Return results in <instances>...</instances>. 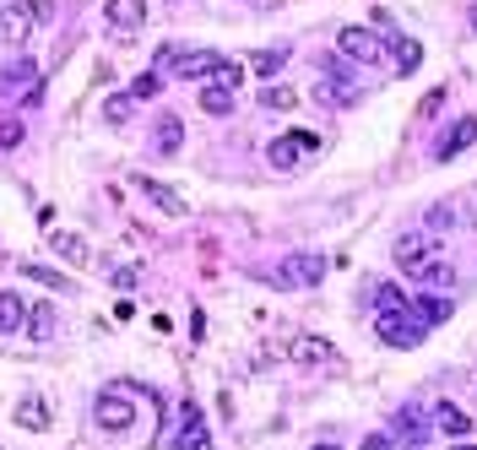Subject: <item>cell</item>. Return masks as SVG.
<instances>
[{"instance_id": "obj_1", "label": "cell", "mask_w": 477, "mask_h": 450, "mask_svg": "<svg viewBox=\"0 0 477 450\" xmlns=\"http://www.w3.org/2000/svg\"><path fill=\"white\" fill-rule=\"evenodd\" d=\"M396 266L407 272V277H418V282H434V288H450L456 282V266L450 261H440V255L429 250V239H396Z\"/></svg>"}, {"instance_id": "obj_2", "label": "cell", "mask_w": 477, "mask_h": 450, "mask_svg": "<svg viewBox=\"0 0 477 450\" xmlns=\"http://www.w3.org/2000/svg\"><path fill=\"white\" fill-rule=\"evenodd\" d=\"M374 337H380L385 348H418V342L429 337V326H424V320L401 304V309H385V315H374Z\"/></svg>"}, {"instance_id": "obj_3", "label": "cell", "mask_w": 477, "mask_h": 450, "mask_svg": "<svg viewBox=\"0 0 477 450\" xmlns=\"http://www.w3.org/2000/svg\"><path fill=\"white\" fill-rule=\"evenodd\" d=\"M93 418H98V429H103V434H130L136 407H130V397H125V391H103V397L93 402Z\"/></svg>"}, {"instance_id": "obj_4", "label": "cell", "mask_w": 477, "mask_h": 450, "mask_svg": "<svg viewBox=\"0 0 477 450\" xmlns=\"http://www.w3.org/2000/svg\"><path fill=\"white\" fill-rule=\"evenodd\" d=\"M336 44H342V54L358 60V66H380V60H385V44L369 28H342V33H336Z\"/></svg>"}, {"instance_id": "obj_5", "label": "cell", "mask_w": 477, "mask_h": 450, "mask_svg": "<svg viewBox=\"0 0 477 450\" xmlns=\"http://www.w3.org/2000/svg\"><path fill=\"white\" fill-rule=\"evenodd\" d=\"M315 147H320V136H315V131H299V136L271 142V147H266V158H271V168H277V174H288V168H293L304 152H315Z\"/></svg>"}, {"instance_id": "obj_6", "label": "cell", "mask_w": 477, "mask_h": 450, "mask_svg": "<svg viewBox=\"0 0 477 450\" xmlns=\"http://www.w3.org/2000/svg\"><path fill=\"white\" fill-rule=\"evenodd\" d=\"M320 277H325V261H320V255H293L283 272H271V282H299V288H315Z\"/></svg>"}, {"instance_id": "obj_7", "label": "cell", "mask_w": 477, "mask_h": 450, "mask_svg": "<svg viewBox=\"0 0 477 450\" xmlns=\"http://www.w3.org/2000/svg\"><path fill=\"white\" fill-rule=\"evenodd\" d=\"M136 190H142V196L158 207V212H169V217H185L190 207H185V196H179V190H169V184H158L152 174H142V179H136Z\"/></svg>"}, {"instance_id": "obj_8", "label": "cell", "mask_w": 477, "mask_h": 450, "mask_svg": "<svg viewBox=\"0 0 477 450\" xmlns=\"http://www.w3.org/2000/svg\"><path fill=\"white\" fill-rule=\"evenodd\" d=\"M33 22H38V6H6V12H0V38H6V44H28Z\"/></svg>"}, {"instance_id": "obj_9", "label": "cell", "mask_w": 477, "mask_h": 450, "mask_svg": "<svg viewBox=\"0 0 477 450\" xmlns=\"http://www.w3.org/2000/svg\"><path fill=\"white\" fill-rule=\"evenodd\" d=\"M472 142H477V119H472V114H461V119L450 125V136L434 147V158H440V163H450V158H456V152H466Z\"/></svg>"}, {"instance_id": "obj_10", "label": "cell", "mask_w": 477, "mask_h": 450, "mask_svg": "<svg viewBox=\"0 0 477 450\" xmlns=\"http://www.w3.org/2000/svg\"><path fill=\"white\" fill-rule=\"evenodd\" d=\"M109 22L119 33H136V28L147 22V0H109Z\"/></svg>"}, {"instance_id": "obj_11", "label": "cell", "mask_w": 477, "mask_h": 450, "mask_svg": "<svg viewBox=\"0 0 477 450\" xmlns=\"http://www.w3.org/2000/svg\"><path fill=\"white\" fill-rule=\"evenodd\" d=\"M0 82H6V93H22L28 87V98H38V66H33V60H12Z\"/></svg>"}, {"instance_id": "obj_12", "label": "cell", "mask_w": 477, "mask_h": 450, "mask_svg": "<svg viewBox=\"0 0 477 450\" xmlns=\"http://www.w3.org/2000/svg\"><path fill=\"white\" fill-rule=\"evenodd\" d=\"M212 60H218V54H207V49H195V54H169V66H174V77L195 82V77H207V71H212Z\"/></svg>"}, {"instance_id": "obj_13", "label": "cell", "mask_w": 477, "mask_h": 450, "mask_svg": "<svg viewBox=\"0 0 477 450\" xmlns=\"http://www.w3.org/2000/svg\"><path fill=\"white\" fill-rule=\"evenodd\" d=\"M22 331H28L33 342H49V337H54V304H28Z\"/></svg>"}, {"instance_id": "obj_14", "label": "cell", "mask_w": 477, "mask_h": 450, "mask_svg": "<svg viewBox=\"0 0 477 450\" xmlns=\"http://www.w3.org/2000/svg\"><path fill=\"white\" fill-rule=\"evenodd\" d=\"M174 450H212V439H207V423L195 418V407H185V429H179Z\"/></svg>"}, {"instance_id": "obj_15", "label": "cell", "mask_w": 477, "mask_h": 450, "mask_svg": "<svg viewBox=\"0 0 477 450\" xmlns=\"http://www.w3.org/2000/svg\"><path fill=\"white\" fill-rule=\"evenodd\" d=\"M325 93H331L336 103H353V98H358V87H353V77H348L342 66H336V60H331V66H325V87H320V98H325Z\"/></svg>"}, {"instance_id": "obj_16", "label": "cell", "mask_w": 477, "mask_h": 450, "mask_svg": "<svg viewBox=\"0 0 477 450\" xmlns=\"http://www.w3.org/2000/svg\"><path fill=\"white\" fill-rule=\"evenodd\" d=\"M22 320H28V299H17V293H0V337L22 331Z\"/></svg>"}, {"instance_id": "obj_17", "label": "cell", "mask_w": 477, "mask_h": 450, "mask_svg": "<svg viewBox=\"0 0 477 450\" xmlns=\"http://www.w3.org/2000/svg\"><path fill=\"white\" fill-rule=\"evenodd\" d=\"M407 309H413V315L424 320V326H440V320L450 315V299H440V293H424V299H413Z\"/></svg>"}, {"instance_id": "obj_18", "label": "cell", "mask_w": 477, "mask_h": 450, "mask_svg": "<svg viewBox=\"0 0 477 450\" xmlns=\"http://www.w3.org/2000/svg\"><path fill=\"white\" fill-rule=\"evenodd\" d=\"M396 434H401V439H413V445H424V439H429L424 413H418V407H401V413H396Z\"/></svg>"}, {"instance_id": "obj_19", "label": "cell", "mask_w": 477, "mask_h": 450, "mask_svg": "<svg viewBox=\"0 0 477 450\" xmlns=\"http://www.w3.org/2000/svg\"><path fill=\"white\" fill-rule=\"evenodd\" d=\"M293 358H299V364H336L331 342H320V337H299V342H293Z\"/></svg>"}, {"instance_id": "obj_20", "label": "cell", "mask_w": 477, "mask_h": 450, "mask_svg": "<svg viewBox=\"0 0 477 450\" xmlns=\"http://www.w3.org/2000/svg\"><path fill=\"white\" fill-rule=\"evenodd\" d=\"M49 244H54V255H65V261H87V239H82V233L54 228V233H49Z\"/></svg>"}, {"instance_id": "obj_21", "label": "cell", "mask_w": 477, "mask_h": 450, "mask_svg": "<svg viewBox=\"0 0 477 450\" xmlns=\"http://www.w3.org/2000/svg\"><path fill=\"white\" fill-rule=\"evenodd\" d=\"M17 423H22L28 434H44V429H49V413H44V402H38V397H28V402L17 407Z\"/></svg>"}, {"instance_id": "obj_22", "label": "cell", "mask_w": 477, "mask_h": 450, "mask_svg": "<svg viewBox=\"0 0 477 450\" xmlns=\"http://www.w3.org/2000/svg\"><path fill=\"white\" fill-rule=\"evenodd\" d=\"M434 418H440V429H445V434H456V439H461V434L472 429V418H466V413H461L456 402H440V407H434Z\"/></svg>"}, {"instance_id": "obj_23", "label": "cell", "mask_w": 477, "mask_h": 450, "mask_svg": "<svg viewBox=\"0 0 477 450\" xmlns=\"http://www.w3.org/2000/svg\"><path fill=\"white\" fill-rule=\"evenodd\" d=\"M179 147H185V125L174 114H163L158 119V152H179Z\"/></svg>"}, {"instance_id": "obj_24", "label": "cell", "mask_w": 477, "mask_h": 450, "mask_svg": "<svg viewBox=\"0 0 477 450\" xmlns=\"http://www.w3.org/2000/svg\"><path fill=\"white\" fill-rule=\"evenodd\" d=\"M207 77H212V87H228V93L244 82V71L234 66V60H212V71H207Z\"/></svg>"}, {"instance_id": "obj_25", "label": "cell", "mask_w": 477, "mask_h": 450, "mask_svg": "<svg viewBox=\"0 0 477 450\" xmlns=\"http://www.w3.org/2000/svg\"><path fill=\"white\" fill-rule=\"evenodd\" d=\"M201 109H207V114H228V109H234V93L207 82V87H201Z\"/></svg>"}, {"instance_id": "obj_26", "label": "cell", "mask_w": 477, "mask_h": 450, "mask_svg": "<svg viewBox=\"0 0 477 450\" xmlns=\"http://www.w3.org/2000/svg\"><path fill=\"white\" fill-rule=\"evenodd\" d=\"M283 60H288V49H260V54L250 60V66H255L260 77H277V71H283Z\"/></svg>"}, {"instance_id": "obj_27", "label": "cell", "mask_w": 477, "mask_h": 450, "mask_svg": "<svg viewBox=\"0 0 477 450\" xmlns=\"http://www.w3.org/2000/svg\"><path fill=\"white\" fill-rule=\"evenodd\" d=\"M152 93H163V77H158V71H142V77L130 82V98H136V103H142V98H152Z\"/></svg>"}, {"instance_id": "obj_28", "label": "cell", "mask_w": 477, "mask_h": 450, "mask_svg": "<svg viewBox=\"0 0 477 450\" xmlns=\"http://www.w3.org/2000/svg\"><path fill=\"white\" fill-rule=\"evenodd\" d=\"M130 109H136V98H130V93H119V98H109V103H103L109 125H125V119H130Z\"/></svg>"}, {"instance_id": "obj_29", "label": "cell", "mask_w": 477, "mask_h": 450, "mask_svg": "<svg viewBox=\"0 0 477 450\" xmlns=\"http://www.w3.org/2000/svg\"><path fill=\"white\" fill-rule=\"evenodd\" d=\"M407 299H401V288H391V282H374V309L385 315V309H401Z\"/></svg>"}, {"instance_id": "obj_30", "label": "cell", "mask_w": 477, "mask_h": 450, "mask_svg": "<svg viewBox=\"0 0 477 450\" xmlns=\"http://www.w3.org/2000/svg\"><path fill=\"white\" fill-rule=\"evenodd\" d=\"M260 103L266 109H293L299 98H293V87H260Z\"/></svg>"}, {"instance_id": "obj_31", "label": "cell", "mask_w": 477, "mask_h": 450, "mask_svg": "<svg viewBox=\"0 0 477 450\" xmlns=\"http://www.w3.org/2000/svg\"><path fill=\"white\" fill-rule=\"evenodd\" d=\"M22 277H33V282H44V288H65V277L49 272V266H22Z\"/></svg>"}, {"instance_id": "obj_32", "label": "cell", "mask_w": 477, "mask_h": 450, "mask_svg": "<svg viewBox=\"0 0 477 450\" xmlns=\"http://www.w3.org/2000/svg\"><path fill=\"white\" fill-rule=\"evenodd\" d=\"M22 142V119H0V147H17Z\"/></svg>"}, {"instance_id": "obj_33", "label": "cell", "mask_w": 477, "mask_h": 450, "mask_svg": "<svg viewBox=\"0 0 477 450\" xmlns=\"http://www.w3.org/2000/svg\"><path fill=\"white\" fill-rule=\"evenodd\" d=\"M440 109H445V87H434V93L418 103V119H429V114H440Z\"/></svg>"}, {"instance_id": "obj_34", "label": "cell", "mask_w": 477, "mask_h": 450, "mask_svg": "<svg viewBox=\"0 0 477 450\" xmlns=\"http://www.w3.org/2000/svg\"><path fill=\"white\" fill-rule=\"evenodd\" d=\"M450 223H456V207H434V212H429V228H434V233L450 228Z\"/></svg>"}, {"instance_id": "obj_35", "label": "cell", "mask_w": 477, "mask_h": 450, "mask_svg": "<svg viewBox=\"0 0 477 450\" xmlns=\"http://www.w3.org/2000/svg\"><path fill=\"white\" fill-rule=\"evenodd\" d=\"M136 277H142V266H114V288H130Z\"/></svg>"}, {"instance_id": "obj_36", "label": "cell", "mask_w": 477, "mask_h": 450, "mask_svg": "<svg viewBox=\"0 0 477 450\" xmlns=\"http://www.w3.org/2000/svg\"><path fill=\"white\" fill-rule=\"evenodd\" d=\"M358 450H391V434H369V439H364Z\"/></svg>"}, {"instance_id": "obj_37", "label": "cell", "mask_w": 477, "mask_h": 450, "mask_svg": "<svg viewBox=\"0 0 477 450\" xmlns=\"http://www.w3.org/2000/svg\"><path fill=\"white\" fill-rule=\"evenodd\" d=\"M466 17H472V28H477V0H472V12H466Z\"/></svg>"}, {"instance_id": "obj_38", "label": "cell", "mask_w": 477, "mask_h": 450, "mask_svg": "<svg viewBox=\"0 0 477 450\" xmlns=\"http://www.w3.org/2000/svg\"><path fill=\"white\" fill-rule=\"evenodd\" d=\"M450 450H477V445H461V439H456V445H450Z\"/></svg>"}, {"instance_id": "obj_39", "label": "cell", "mask_w": 477, "mask_h": 450, "mask_svg": "<svg viewBox=\"0 0 477 450\" xmlns=\"http://www.w3.org/2000/svg\"><path fill=\"white\" fill-rule=\"evenodd\" d=\"M315 450H336V445H331V439H325V445H315Z\"/></svg>"}]
</instances>
